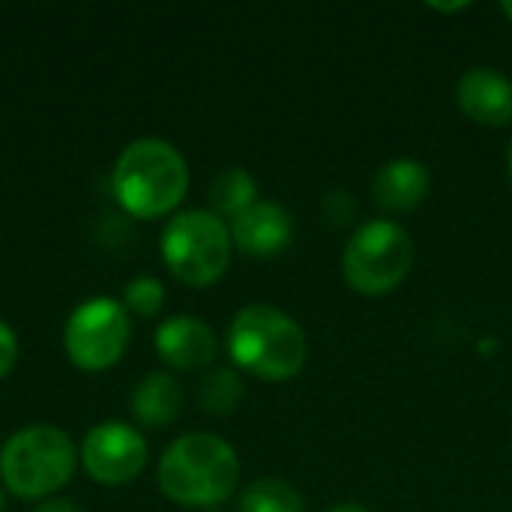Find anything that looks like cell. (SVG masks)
<instances>
[{
  "label": "cell",
  "mask_w": 512,
  "mask_h": 512,
  "mask_svg": "<svg viewBox=\"0 0 512 512\" xmlns=\"http://www.w3.org/2000/svg\"><path fill=\"white\" fill-rule=\"evenodd\" d=\"M159 249L168 270L180 282L192 288H207L225 276L234 240L228 222H222L210 210H183L168 219Z\"/></svg>",
  "instance_id": "obj_5"
},
{
  "label": "cell",
  "mask_w": 512,
  "mask_h": 512,
  "mask_svg": "<svg viewBox=\"0 0 512 512\" xmlns=\"http://www.w3.org/2000/svg\"><path fill=\"white\" fill-rule=\"evenodd\" d=\"M501 12H504V15L512 21V0H504V3H501Z\"/></svg>",
  "instance_id": "obj_23"
},
{
  "label": "cell",
  "mask_w": 512,
  "mask_h": 512,
  "mask_svg": "<svg viewBox=\"0 0 512 512\" xmlns=\"http://www.w3.org/2000/svg\"><path fill=\"white\" fill-rule=\"evenodd\" d=\"M429 189H432V174L423 162L393 159L378 171L372 183V198L384 213H408L426 201Z\"/></svg>",
  "instance_id": "obj_12"
},
{
  "label": "cell",
  "mask_w": 512,
  "mask_h": 512,
  "mask_svg": "<svg viewBox=\"0 0 512 512\" xmlns=\"http://www.w3.org/2000/svg\"><path fill=\"white\" fill-rule=\"evenodd\" d=\"M228 228H231L234 246L252 258L279 255L291 246V237H294V219L276 201H255Z\"/></svg>",
  "instance_id": "obj_9"
},
{
  "label": "cell",
  "mask_w": 512,
  "mask_h": 512,
  "mask_svg": "<svg viewBox=\"0 0 512 512\" xmlns=\"http://www.w3.org/2000/svg\"><path fill=\"white\" fill-rule=\"evenodd\" d=\"M414 240L393 219H375L357 228L342 252V276L363 297L396 291L414 267Z\"/></svg>",
  "instance_id": "obj_6"
},
{
  "label": "cell",
  "mask_w": 512,
  "mask_h": 512,
  "mask_svg": "<svg viewBox=\"0 0 512 512\" xmlns=\"http://www.w3.org/2000/svg\"><path fill=\"white\" fill-rule=\"evenodd\" d=\"M432 9H438V12H456V9H468V3H453V6H441V3H432Z\"/></svg>",
  "instance_id": "obj_22"
},
{
  "label": "cell",
  "mask_w": 512,
  "mask_h": 512,
  "mask_svg": "<svg viewBox=\"0 0 512 512\" xmlns=\"http://www.w3.org/2000/svg\"><path fill=\"white\" fill-rule=\"evenodd\" d=\"M156 354L165 366L180 372L207 369L216 360V333L189 315L165 318L156 330Z\"/></svg>",
  "instance_id": "obj_11"
},
{
  "label": "cell",
  "mask_w": 512,
  "mask_h": 512,
  "mask_svg": "<svg viewBox=\"0 0 512 512\" xmlns=\"http://www.w3.org/2000/svg\"><path fill=\"white\" fill-rule=\"evenodd\" d=\"M321 213H324V219H327L333 228H342V225L354 222V216H357V201H354L348 192H342V189H330V192L321 198Z\"/></svg>",
  "instance_id": "obj_18"
},
{
  "label": "cell",
  "mask_w": 512,
  "mask_h": 512,
  "mask_svg": "<svg viewBox=\"0 0 512 512\" xmlns=\"http://www.w3.org/2000/svg\"><path fill=\"white\" fill-rule=\"evenodd\" d=\"M228 354L237 369L261 381H291L306 366L309 342L291 315L276 306L255 303L240 309L231 321Z\"/></svg>",
  "instance_id": "obj_3"
},
{
  "label": "cell",
  "mask_w": 512,
  "mask_h": 512,
  "mask_svg": "<svg viewBox=\"0 0 512 512\" xmlns=\"http://www.w3.org/2000/svg\"><path fill=\"white\" fill-rule=\"evenodd\" d=\"M33 512H84L75 501H66V498H45L42 504H36Z\"/></svg>",
  "instance_id": "obj_20"
},
{
  "label": "cell",
  "mask_w": 512,
  "mask_h": 512,
  "mask_svg": "<svg viewBox=\"0 0 512 512\" xmlns=\"http://www.w3.org/2000/svg\"><path fill=\"white\" fill-rule=\"evenodd\" d=\"M507 165H510V180H512V144H510V156H507Z\"/></svg>",
  "instance_id": "obj_24"
},
{
  "label": "cell",
  "mask_w": 512,
  "mask_h": 512,
  "mask_svg": "<svg viewBox=\"0 0 512 512\" xmlns=\"http://www.w3.org/2000/svg\"><path fill=\"white\" fill-rule=\"evenodd\" d=\"M129 312L111 297L84 300L63 327V348L84 372H105L120 363L129 345Z\"/></svg>",
  "instance_id": "obj_7"
},
{
  "label": "cell",
  "mask_w": 512,
  "mask_h": 512,
  "mask_svg": "<svg viewBox=\"0 0 512 512\" xmlns=\"http://www.w3.org/2000/svg\"><path fill=\"white\" fill-rule=\"evenodd\" d=\"M123 306L138 318H153L165 306V285L153 276H135L123 291Z\"/></svg>",
  "instance_id": "obj_17"
},
{
  "label": "cell",
  "mask_w": 512,
  "mask_h": 512,
  "mask_svg": "<svg viewBox=\"0 0 512 512\" xmlns=\"http://www.w3.org/2000/svg\"><path fill=\"white\" fill-rule=\"evenodd\" d=\"M0 512H3V495H0Z\"/></svg>",
  "instance_id": "obj_25"
},
{
  "label": "cell",
  "mask_w": 512,
  "mask_h": 512,
  "mask_svg": "<svg viewBox=\"0 0 512 512\" xmlns=\"http://www.w3.org/2000/svg\"><path fill=\"white\" fill-rule=\"evenodd\" d=\"M159 489L180 507L213 510L228 501L240 480L234 447L216 435L192 432L177 438L159 459Z\"/></svg>",
  "instance_id": "obj_2"
},
{
  "label": "cell",
  "mask_w": 512,
  "mask_h": 512,
  "mask_svg": "<svg viewBox=\"0 0 512 512\" xmlns=\"http://www.w3.org/2000/svg\"><path fill=\"white\" fill-rule=\"evenodd\" d=\"M111 189L135 219H159L177 210L189 189V165L165 138H138L117 156Z\"/></svg>",
  "instance_id": "obj_1"
},
{
  "label": "cell",
  "mask_w": 512,
  "mask_h": 512,
  "mask_svg": "<svg viewBox=\"0 0 512 512\" xmlns=\"http://www.w3.org/2000/svg\"><path fill=\"white\" fill-rule=\"evenodd\" d=\"M207 512H219V510H207Z\"/></svg>",
  "instance_id": "obj_26"
},
{
  "label": "cell",
  "mask_w": 512,
  "mask_h": 512,
  "mask_svg": "<svg viewBox=\"0 0 512 512\" xmlns=\"http://www.w3.org/2000/svg\"><path fill=\"white\" fill-rule=\"evenodd\" d=\"M330 512H369L366 507H360V504H336Z\"/></svg>",
  "instance_id": "obj_21"
},
{
  "label": "cell",
  "mask_w": 512,
  "mask_h": 512,
  "mask_svg": "<svg viewBox=\"0 0 512 512\" xmlns=\"http://www.w3.org/2000/svg\"><path fill=\"white\" fill-rule=\"evenodd\" d=\"M183 408V393L177 381L165 372H150L132 390V417L147 429H162L177 420Z\"/></svg>",
  "instance_id": "obj_13"
},
{
  "label": "cell",
  "mask_w": 512,
  "mask_h": 512,
  "mask_svg": "<svg viewBox=\"0 0 512 512\" xmlns=\"http://www.w3.org/2000/svg\"><path fill=\"white\" fill-rule=\"evenodd\" d=\"M243 402V381L234 369H213L198 384V405L210 417H228Z\"/></svg>",
  "instance_id": "obj_16"
},
{
  "label": "cell",
  "mask_w": 512,
  "mask_h": 512,
  "mask_svg": "<svg viewBox=\"0 0 512 512\" xmlns=\"http://www.w3.org/2000/svg\"><path fill=\"white\" fill-rule=\"evenodd\" d=\"M240 512H303V495L279 477H261L240 495Z\"/></svg>",
  "instance_id": "obj_15"
},
{
  "label": "cell",
  "mask_w": 512,
  "mask_h": 512,
  "mask_svg": "<svg viewBox=\"0 0 512 512\" xmlns=\"http://www.w3.org/2000/svg\"><path fill=\"white\" fill-rule=\"evenodd\" d=\"M456 102L480 126H507L512 120V81L498 69L474 66L459 78Z\"/></svg>",
  "instance_id": "obj_10"
},
{
  "label": "cell",
  "mask_w": 512,
  "mask_h": 512,
  "mask_svg": "<svg viewBox=\"0 0 512 512\" xmlns=\"http://www.w3.org/2000/svg\"><path fill=\"white\" fill-rule=\"evenodd\" d=\"M78 459L99 486H126L147 465V441L129 423H99L84 435Z\"/></svg>",
  "instance_id": "obj_8"
},
{
  "label": "cell",
  "mask_w": 512,
  "mask_h": 512,
  "mask_svg": "<svg viewBox=\"0 0 512 512\" xmlns=\"http://www.w3.org/2000/svg\"><path fill=\"white\" fill-rule=\"evenodd\" d=\"M258 201V183L246 168H225L210 183V213L222 222H234Z\"/></svg>",
  "instance_id": "obj_14"
},
{
  "label": "cell",
  "mask_w": 512,
  "mask_h": 512,
  "mask_svg": "<svg viewBox=\"0 0 512 512\" xmlns=\"http://www.w3.org/2000/svg\"><path fill=\"white\" fill-rule=\"evenodd\" d=\"M78 465V450L72 438L57 426H27L18 429L0 450V480L3 486L27 501H45L60 492Z\"/></svg>",
  "instance_id": "obj_4"
},
{
  "label": "cell",
  "mask_w": 512,
  "mask_h": 512,
  "mask_svg": "<svg viewBox=\"0 0 512 512\" xmlns=\"http://www.w3.org/2000/svg\"><path fill=\"white\" fill-rule=\"evenodd\" d=\"M18 363V339L6 321H0V378H6Z\"/></svg>",
  "instance_id": "obj_19"
}]
</instances>
